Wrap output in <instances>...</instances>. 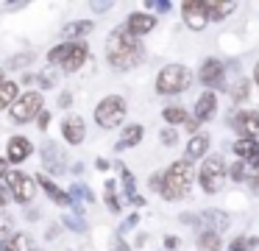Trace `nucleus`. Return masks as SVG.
<instances>
[{"label": "nucleus", "instance_id": "1", "mask_svg": "<svg viewBox=\"0 0 259 251\" xmlns=\"http://www.w3.org/2000/svg\"><path fill=\"white\" fill-rule=\"evenodd\" d=\"M142 56H145L142 42L125 25L114 28V31L109 33V39H106V59H109V64H112L114 70H131V67H137L142 61Z\"/></svg>", "mask_w": 259, "mask_h": 251}, {"label": "nucleus", "instance_id": "2", "mask_svg": "<svg viewBox=\"0 0 259 251\" xmlns=\"http://www.w3.org/2000/svg\"><path fill=\"white\" fill-rule=\"evenodd\" d=\"M192 178H195V173H192L190 159H179V162H173V165H170L167 170H164L162 198H167V201H179V198H184V195L190 193V187H192Z\"/></svg>", "mask_w": 259, "mask_h": 251}, {"label": "nucleus", "instance_id": "3", "mask_svg": "<svg viewBox=\"0 0 259 251\" xmlns=\"http://www.w3.org/2000/svg\"><path fill=\"white\" fill-rule=\"evenodd\" d=\"M190 81H192V73L187 70L184 64H167V67H162L159 76H156V92L159 95L187 92V89H190Z\"/></svg>", "mask_w": 259, "mask_h": 251}, {"label": "nucleus", "instance_id": "4", "mask_svg": "<svg viewBox=\"0 0 259 251\" xmlns=\"http://www.w3.org/2000/svg\"><path fill=\"white\" fill-rule=\"evenodd\" d=\"M125 112H128V103H125V98H120V95H106L103 100H98L95 106V123L101 128H117L120 123L125 120Z\"/></svg>", "mask_w": 259, "mask_h": 251}, {"label": "nucleus", "instance_id": "5", "mask_svg": "<svg viewBox=\"0 0 259 251\" xmlns=\"http://www.w3.org/2000/svg\"><path fill=\"white\" fill-rule=\"evenodd\" d=\"M42 112H45V98H42V92H23L14 100L12 109H9V117H12V123H17V126H25V123L36 120Z\"/></svg>", "mask_w": 259, "mask_h": 251}, {"label": "nucleus", "instance_id": "6", "mask_svg": "<svg viewBox=\"0 0 259 251\" xmlns=\"http://www.w3.org/2000/svg\"><path fill=\"white\" fill-rule=\"evenodd\" d=\"M226 165H223V159L220 156H206L203 159V165H201V170H198V182H201V190L203 193H209V195H214V193H220L223 190V184H226Z\"/></svg>", "mask_w": 259, "mask_h": 251}, {"label": "nucleus", "instance_id": "7", "mask_svg": "<svg viewBox=\"0 0 259 251\" xmlns=\"http://www.w3.org/2000/svg\"><path fill=\"white\" fill-rule=\"evenodd\" d=\"M6 184H9V195H12L17 204H23V206L31 204V198H34V193H36V178L34 176H28V173L14 167V170H9Z\"/></svg>", "mask_w": 259, "mask_h": 251}, {"label": "nucleus", "instance_id": "8", "mask_svg": "<svg viewBox=\"0 0 259 251\" xmlns=\"http://www.w3.org/2000/svg\"><path fill=\"white\" fill-rule=\"evenodd\" d=\"M181 17H184V22L192 28V31L206 28V22H209V6H206V0H187V3L181 6Z\"/></svg>", "mask_w": 259, "mask_h": 251}, {"label": "nucleus", "instance_id": "9", "mask_svg": "<svg viewBox=\"0 0 259 251\" xmlns=\"http://www.w3.org/2000/svg\"><path fill=\"white\" fill-rule=\"evenodd\" d=\"M31 154H34V142L28 137H23V134H17V137H12L6 142V159L12 165H23Z\"/></svg>", "mask_w": 259, "mask_h": 251}, {"label": "nucleus", "instance_id": "10", "mask_svg": "<svg viewBox=\"0 0 259 251\" xmlns=\"http://www.w3.org/2000/svg\"><path fill=\"white\" fill-rule=\"evenodd\" d=\"M62 137H64V142L67 145H81L84 142V137H87V123H84V117H78V115H67L62 120Z\"/></svg>", "mask_w": 259, "mask_h": 251}, {"label": "nucleus", "instance_id": "11", "mask_svg": "<svg viewBox=\"0 0 259 251\" xmlns=\"http://www.w3.org/2000/svg\"><path fill=\"white\" fill-rule=\"evenodd\" d=\"M223 76H226V67H223L220 59H206L201 64V73H198V78H201L203 87H220V89H226L223 87Z\"/></svg>", "mask_w": 259, "mask_h": 251}, {"label": "nucleus", "instance_id": "12", "mask_svg": "<svg viewBox=\"0 0 259 251\" xmlns=\"http://www.w3.org/2000/svg\"><path fill=\"white\" fill-rule=\"evenodd\" d=\"M87 59H90L87 42H70L67 56H64V61H62V70L64 73H75V70H81V67L87 64Z\"/></svg>", "mask_w": 259, "mask_h": 251}, {"label": "nucleus", "instance_id": "13", "mask_svg": "<svg viewBox=\"0 0 259 251\" xmlns=\"http://www.w3.org/2000/svg\"><path fill=\"white\" fill-rule=\"evenodd\" d=\"M36 184H39V187L45 190V195L53 201V204H59V206L73 204V195H70L67 190H62V187H59V184L53 182V178L48 176V173H39V176H36Z\"/></svg>", "mask_w": 259, "mask_h": 251}, {"label": "nucleus", "instance_id": "14", "mask_svg": "<svg viewBox=\"0 0 259 251\" xmlns=\"http://www.w3.org/2000/svg\"><path fill=\"white\" fill-rule=\"evenodd\" d=\"M42 165H45V170H51L53 176L64 173L67 162H64V154H62V148H59L56 142H45V145H42Z\"/></svg>", "mask_w": 259, "mask_h": 251}, {"label": "nucleus", "instance_id": "15", "mask_svg": "<svg viewBox=\"0 0 259 251\" xmlns=\"http://www.w3.org/2000/svg\"><path fill=\"white\" fill-rule=\"evenodd\" d=\"M125 28L140 39V37H145V33H151L153 28H156V17L145 14V11H134V14H128V20H125Z\"/></svg>", "mask_w": 259, "mask_h": 251}, {"label": "nucleus", "instance_id": "16", "mask_svg": "<svg viewBox=\"0 0 259 251\" xmlns=\"http://www.w3.org/2000/svg\"><path fill=\"white\" fill-rule=\"evenodd\" d=\"M234 128L242 134V139H256L259 137V112H240L234 117Z\"/></svg>", "mask_w": 259, "mask_h": 251}, {"label": "nucleus", "instance_id": "17", "mask_svg": "<svg viewBox=\"0 0 259 251\" xmlns=\"http://www.w3.org/2000/svg\"><path fill=\"white\" fill-rule=\"evenodd\" d=\"M234 154L240 156V162H245V165H251L259 170V142L256 139H237Z\"/></svg>", "mask_w": 259, "mask_h": 251}, {"label": "nucleus", "instance_id": "18", "mask_svg": "<svg viewBox=\"0 0 259 251\" xmlns=\"http://www.w3.org/2000/svg\"><path fill=\"white\" fill-rule=\"evenodd\" d=\"M201 221H203V226H206L209 232H214V234L226 232V229L231 226V218L226 215V212H220V209H206L201 215Z\"/></svg>", "mask_w": 259, "mask_h": 251}, {"label": "nucleus", "instance_id": "19", "mask_svg": "<svg viewBox=\"0 0 259 251\" xmlns=\"http://www.w3.org/2000/svg\"><path fill=\"white\" fill-rule=\"evenodd\" d=\"M142 134H145V128H142L140 123H131V126L123 128V134H120V139H117V145H114V148L125 151V148H131V145H140L142 142Z\"/></svg>", "mask_w": 259, "mask_h": 251}, {"label": "nucleus", "instance_id": "20", "mask_svg": "<svg viewBox=\"0 0 259 251\" xmlns=\"http://www.w3.org/2000/svg\"><path fill=\"white\" fill-rule=\"evenodd\" d=\"M214 112H218V98H214V92H203L195 103V120H212Z\"/></svg>", "mask_w": 259, "mask_h": 251}, {"label": "nucleus", "instance_id": "21", "mask_svg": "<svg viewBox=\"0 0 259 251\" xmlns=\"http://www.w3.org/2000/svg\"><path fill=\"white\" fill-rule=\"evenodd\" d=\"M92 28H95V22H90V20H75V22H67V25L62 28V37H64V39H73V42H78V39L87 37Z\"/></svg>", "mask_w": 259, "mask_h": 251}, {"label": "nucleus", "instance_id": "22", "mask_svg": "<svg viewBox=\"0 0 259 251\" xmlns=\"http://www.w3.org/2000/svg\"><path fill=\"white\" fill-rule=\"evenodd\" d=\"M120 167V176H123V184H125V195H128V201L134 206H142L145 204V198H142L140 193H137V187H134V176H131V170L125 165H117Z\"/></svg>", "mask_w": 259, "mask_h": 251}, {"label": "nucleus", "instance_id": "23", "mask_svg": "<svg viewBox=\"0 0 259 251\" xmlns=\"http://www.w3.org/2000/svg\"><path fill=\"white\" fill-rule=\"evenodd\" d=\"M198 251H220L223 248V243H220V234L209 232V229H203L201 234H198V243H195Z\"/></svg>", "mask_w": 259, "mask_h": 251}, {"label": "nucleus", "instance_id": "24", "mask_svg": "<svg viewBox=\"0 0 259 251\" xmlns=\"http://www.w3.org/2000/svg\"><path fill=\"white\" fill-rule=\"evenodd\" d=\"M209 151V139L201 137V134H195V137L187 142V159H201V156H206Z\"/></svg>", "mask_w": 259, "mask_h": 251}, {"label": "nucleus", "instance_id": "25", "mask_svg": "<svg viewBox=\"0 0 259 251\" xmlns=\"http://www.w3.org/2000/svg\"><path fill=\"white\" fill-rule=\"evenodd\" d=\"M17 84L14 81H3L0 84V109H12L14 100H17Z\"/></svg>", "mask_w": 259, "mask_h": 251}, {"label": "nucleus", "instance_id": "26", "mask_svg": "<svg viewBox=\"0 0 259 251\" xmlns=\"http://www.w3.org/2000/svg\"><path fill=\"white\" fill-rule=\"evenodd\" d=\"M0 248H3V251H31L34 245H31V237H28V234L17 232L14 237H9L6 243L0 245Z\"/></svg>", "mask_w": 259, "mask_h": 251}, {"label": "nucleus", "instance_id": "27", "mask_svg": "<svg viewBox=\"0 0 259 251\" xmlns=\"http://www.w3.org/2000/svg\"><path fill=\"white\" fill-rule=\"evenodd\" d=\"M206 6H209V20H214V22L226 20L237 9V3H214V0H206Z\"/></svg>", "mask_w": 259, "mask_h": 251}, {"label": "nucleus", "instance_id": "28", "mask_svg": "<svg viewBox=\"0 0 259 251\" xmlns=\"http://www.w3.org/2000/svg\"><path fill=\"white\" fill-rule=\"evenodd\" d=\"M103 198H106L109 212H114V215H117V212L123 209V204H120V198H117V190H114V182H112V178H109L106 187H103Z\"/></svg>", "mask_w": 259, "mask_h": 251}, {"label": "nucleus", "instance_id": "29", "mask_svg": "<svg viewBox=\"0 0 259 251\" xmlns=\"http://www.w3.org/2000/svg\"><path fill=\"white\" fill-rule=\"evenodd\" d=\"M67 48H70V42H59L56 48L48 50V64H51V67H62L64 56H67Z\"/></svg>", "mask_w": 259, "mask_h": 251}, {"label": "nucleus", "instance_id": "30", "mask_svg": "<svg viewBox=\"0 0 259 251\" xmlns=\"http://www.w3.org/2000/svg\"><path fill=\"white\" fill-rule=\"evenodd\" d=\"M9 237H14V218L9 212H0V245Z\"/></svg>", "mask_w": 259, "mask_h": 251}, {"label": "nucleus", "instance_id": "31", "mask_svg": "<svg viewBox=\"0 0 259 251\" xmlns=\"http://www.w3.org/2000/svg\"><path fill=\"white\" fill-rule=\"evenodd\" d=\"M162 117L167 123H187V109L184 106H167V109L162 112Z\"/></svg>", "mask_w": 259, "mask_h": 251}, {"label": "nucleus", "instance_id": "32", "mask_svg": "<svg viewBox=\"0 0 259 251\" xmlns=\"http://www.w3.org/2000/svg\"><path fill=\"white\" fill-rule=\"evenodd\" d=\"M36 56L34 53H17V56H9L6 59V67H12V70H17V67H25V64H31Z\"/></svg>", "mask_w": 259, "mask_h": 251}, {"label": "nucleus", "instance_id": "33", "mask_svg": "<svg viewBox=\"0 0 259 251\" xmlns=\"http://www.w3.org/2000/svg\"><path fill=\"white\" fill-rule=\"evenodd\" d=\"M256 245H259V237H251V240H248V237H237L234 243H231L229 251H253Z\"/></svg>", "mask_w": 259, "mask_h": 251}, {"label": "nucleus", "instance_id": "34", "mask_svg": "<svg viewBox=\"0 0 259 251\" xmlns=\"http://www.w3.org/2000/svg\"><path fill=\"white\" fill-rule=\"evenodd\" d=\"M70 195H75V198H81V201H95V198H92V190L84 187V184H73Z\"/></svg>", "mask_w": 259, "mask_h": 251}, {"label": "nucleus", "instance_id": "35", "mask_svg": "<svg viewBox=\"0 0 259 251\" xmlns=\"http://www.w3.org/2000/svg\"><path fill=\"white\" fill-rule=\"evenodd\" d=\"M229 176L234 178V182H245V162H234V165L229 167Z\"/></svg>", "mask_w": 259, "mask_h": 251}, {"label": "nucleus", "instance_id": "36", "mask_svg": "<svg viewBox=\"0 0 259 251\" xmlns=\"http://www.w3.org/2000/svg\"><path fill=\"white\" fill-rule=\"evenodd\" d=\"M159 142L162 145H176L179 142V134H176L173 128H164V131H159Z\"/></svg>", "mask_w": 259, "mask_h": 251}, {"label": "nucleus", "instance_id": "37", "mask_svg": "<svg viewBox=\"0 0 259 251\" xmlns=\"http://www.w3.org/2000/svg\"><path fill=\"white\" fill-rule=\"evenodd\" d=\"M36 81H39L42 89H51L53 84H56V76H53V73H39V76H36Z\"/></svg>", "mask_w": 259, "mask_h": 251}, {"label": "nucleus", "instance_id": "38", "mask_svg": "<svg viewBox=\"0 0 259 251\" xmlns=\"http://www.w3.org/2000/svg\"><path fill=\"white\" fill-rule=\"evenodd\" d=\"M162 184H164V173H153V176H151V190L162 193Z\"/></svg>", "mask_w": 259, "mask_h": 251}, {"label": "nucleus", "instance_id": "39", "mask_svg": "<svg viewBox=\"0 0 259 251\" xmlns=\"http://www.w3.org/2000/svg\"><path fill=\"white\" fill-rule=\"evenodd\" d=\"M64 226H67V229H75V232H84V223H81V218H64Z\"/></svg>", "mask_w": 259, "mask_h": 251}, {"label": "nucleus", "instance_id": "40", "mask_svg": "<svg viewBox=\"0 0 259 251\" xmlns=\"http://www.w3.org/2000/svg\"><path fill=\"white\" fill-rule=\"evenodd\" d=\"M245 95H248V81H240V84H237V89H234V98L242 100Z\"/></svg>", "mask_w": 259, "mask_h": 251}, {"label": "nucleus", "instance_id": "41", "mask_svg": "<svg viewBox=\"0 0 259 251\" xmlns=\"http://www.w3.org/2000/svg\"><path fill=\"white\" fill-rule=\"evenodd\" d=\"M36 123H39V128H42V131H45V128H48V123H51V112H42V115L39 117H36Z\"/></svg>", "mask_w": 259, "mask_h": 251}, {"label": "nucleus", "instance_id": "42", "mask_svg": "<svg viewBox=\"0 0 259 251\" xmlns=\"http://www.w3.org/2000/svg\"><path fill=\"white\" fill-rule=\"evenodd\" d=\"M148 9H153V11H162V14H164V11H170V3H151V0H148Z\"/></svg>", "mask_w": 259, "mask_h": 251}, {"label": "nucleus", "instance_id": "43", "mask_svg": "<svg viewBox=\"0 0 259 251\" xmlns=\"http://www.w3.org/2000/svg\"><path fill=\"white\" fill-rule=\"evenodd\" d=\"M70 100H73V95H70V92H62V95H59V106H62V109H67Z\"/></svg>", "mask_w": 259, "mask_h": 251}, {"label": "nucleus", "instance_id": "44", "mask_svg": "<svg viewBox=\"0 0 259 251\" xmlns=\"http://www.w3.org/2000/svg\"><path fill=\"white\" fill-rule=\"evenodd\" d=\"M6 176H9V159L0 156V178H6Z\"/></svg>", "mask_w": 259, "mask_h": 251}, {"label": "nucleus", "instance_id": "45", "mask_svg": "<svg viewBox=\"0 0 259 251\" xmlns=\"http://www.w3.org/2000/svg\"><path fill=\"white\" fill-rule=\"evenodd\" d=\"M6 204H9V193H6L3 187H0V212L6 209Z\"/></svg>", "mask_w": 259, "mask_h": 251}, {"label": "nucleus", "instance_id": "46", "mask_svg": "<svg viewBox=\"0 0 259 251\" xmlns=\"http://www.w3.org/2000/svg\"><path fill=\"white\" fill-rule=\"evenodd\" d=\"M164 245H167V248H176V245H179V237H173V234H167V237H164Z\"/></svg>", "mask_w": 259, "mask_h": 251}, {"label": "nucleus", "instance_id": "47", "mask_svg": "<svg viewBox=\"0 0 259 251\" xmlns=\"http://www.w3.org/2000/svg\"><path fill=\"white\" fill-rule=\"evenodd\" d=\"M112 251H128V245H125L123 240L117 237V240H114V245H112Z\"/></svg>", "mask_w": 259, "mask_h": 251}, {"label": "nucleus", "instance_id": "48", "mask_svg": "<svg viewBox=\"0 0 259 251\" xmlns=\"http://www.w3.org/2000/svg\"><path fill=\"white\" fill-rule=\"evenodd\" d=\"M92 9H95V11H109V9H112V3H92Z\"/></svg>", "mask_w": 259, "mask_h": 251}, {"label": "nucleus", "instance_id": "49", "mask_svg": "<svg viewBox=\"0 0 259 251\" xmlns=\"http://www.w3.org/2000/svg\"><path fill=\"white\" fill-rule=\"evenodd\" d=\"M251 190H253V193H259V173H256V176H251Z\"/></svg>", "mask_w": 259, "mask_h": 251}, {"label": "nucleus", "instance_id": "50", "mask_svg": "<svg viewBox=\"0 0 259 251\" xmlns=\"http://www.w3.org/2000/svg\"><path fill=\"white\" fill-rule=\"evenodd\" d=\"M6 9H9V11H20V9H25V3H9Z\"/></svg>", "mask_w": 259, "mask_h": 251}, {"label": "nucleus", "instance_id": "51", "mask_svg": "<svg viewBox=\"0 0 259 251\" xmlns=\"http://www.w3.org/2000/svg\"><path fill=\"white\" fill-rule=\"evenodd\" d=\"M95 165H98V170H109V162L106 159H98Z\"/></svg>", "mask_w": 259, "mask_h": 251}, {"label": "nucleus", "instance_id": "52", "mask_svg": "<svg viewBox=\"0 0 259 251\" xmlns=\"http://www.w3.org/2000/svg\"><path fill=\"white\" fill-rule=\"evenodd\" d=\"M253 81L259 84V64H256V70H253Z\"/></svg>", "mask_w": 259, "mask_h": 251}, {"label": "nucleus", "instance_id": "53", "mask_svg": "<svg viewBox=\"0 0 259 251\" xmlns=\"http://www.w3.org/2000/svg\"><path fill=\"white\" fill-rule=\"evenodd\" d=\"M3 81H6V78H3V70H0V84H3Z\"/></svg>", "mask_w": 259, "mask_h": 251}, {"label": "nucleus", "instance_id": "54", "mask_svg": "<svg viewBox=\"0 0 259 251\" xmlns=\"http://www.w3.org/2000/svg\"><path fill=\"white\" fill-rule=\"evenodd\" d=\"M31 251H39V248H31Z\"/></svg>", "mask_w": 259, "mask_h": 251}, {"label": "nucleus", "instance_id": "55", "mask_svg": "<svg viewBox=\"0 0 259 251\" xmlns=\"http://www.w3.org/2000/svg\"><path fill=\"white\" fill-rule=\"evenodd\" d=\"M0 251H3V248H0Z\"/></svg>", "mask_w": 259, "mask_h": 251}]
</instances>
